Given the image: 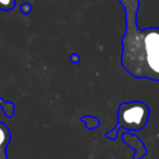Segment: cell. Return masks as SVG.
I'll list each match as a JSON object with an SVG mask.
<instances>
[{"label": "cell", "instance_id": "1", "mask_svg": "<svg viewBox=\"0 0 159 159\" xmlns=\"http://www.w3.org/2000/svg\"><path fill=\"white\" fill-rule=\"evenodd\" d=\"M125 14L121 66L134 79L159 82V27L137 24L139 0H119Z\"/></svg>", "mask_w": 159, "mask_h": 159}, {"label": "cell", "instance_id": "2", "mask_svg": "<svg viewBox=\"0 0 159 159\" xmlns=\"http://www.w3.org/2000/svg\"><path fill=\"white\" fill-rule=\"evenodd\" d=\"M149 116V107L142 100L121 102L118 107L117 124L110 132L105 134V137L116 141L121 129H124V131L129 132L143 130L147 125Z\"/></svg>", "mask_w": 159, "mask_h": 159}, {"label": "cell", "instance_id": "3", "mask_svg": "<svg viewBox=\"0 0 159 159\" xmlns=\"http://www.w3.org/2000/svg\"><path fill=\"white\" fill-rule=\"evenodd\" d=\"M121 139L124 144L135 150V154L133 155V159H142L147 155V148L145 144L143 143L139 136L130 132H123L121 134Z\"/></svg>", "mask_w": 159, "mask_h": 159}, {"label": "cell", "instance_id": "4", "mask_svg": "<svg viewBox=\"0 0 159 159\" xmlns=\"http://www.w3.org/2000/svg\"><path fill=\"white\" fill-rule=\"evenodd\" d=\"M11 141V133L7 124L0 121V159H8L7 148Z\"/></svg>", "mask_w": 159, "mask_h": 159}, {"label": "cell", "instance_id": "5", "mask_svg": "<svg viewBox=\"0 0 159 159\" xmlns=\"http://www.w3.org/2000/svg\"><path fill=\"white\" fill-rule=\"evenodd\" d=\"M80 120L85 124L87 130H94L100 125V120L95 116H84Z\"/></svg>", "mask_w": 159, "mask_h": 159}, {"label": "cell", "instance_id": "6", "mask_svg": "<svg viewBox=\"0 0 159 159\" xmlns=\"http://www.w3.org/2000/svg\"><path fill=\"white\" fill-rule=\"evenodd\" d=\"M0 107L2 109L3 115L7 118H11L14 113V109H16V106H14L13 102H6L3 98H0Z\"/></svg>", "mask_w": 159, "mask_h": 159}, {"label": "cell", "instance_id": "7", "mask_svg": "<svg viewBox=\"0 0 159 159\" xmlns=\"http://www.w3.org/2000/svg\"><path fill=\"white\" fill-rule=\"evenodd\" d=\"M16 7V0H0V10L10 11Z\"/></svg>", "mask_w": 159, "mask_h": 159}, {"label": "cell", "instance_id": "8", "mask_svg": "<svg viewBox=\"0 0 159 159\" xmlns=\"http://www.w3.org/2000/svg\"><path fill=\"white\" fill-rule=\"evenodd\" d=\"M20 10L23 14H29L32 12V6L30 5L29 2H25V3H22L20 7Z\"/></svg>", "mask_w": 159, "mask_h": 159}, {"label": "cell", "instance_id": "9", "mask_svg": "<svg viewBox=\"0 0 159 159\" xmlns=\"http://www.w3.org/2000/svg\"><path fill=\"white\" fill-rule=\"evenodd\" d=\"M70 60L73 62V63H79L80 62V56L76 55V53H73V55L70 57Z\"/></svg>", "mask_w": 159, "mask_h": 159}]
</instances>
